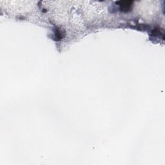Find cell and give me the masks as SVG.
<instances>
[{
	"mask_svg": "<svg viewBox=\"0 0 165 165\" xmlns=\"http://www.w3.org/2000/svg\"><path fill=\"white\" fill-rule=\"evenodd\" d=\"M132 1H121L119 2L120 4L121 10L122 11H129L131 8L132 6Z\"/></svg>",
	"mask_w": 165,
	"mask_h": 165,
	"instance_id": "6da1fadb",
	"label": "cell"
}]
</instances>
